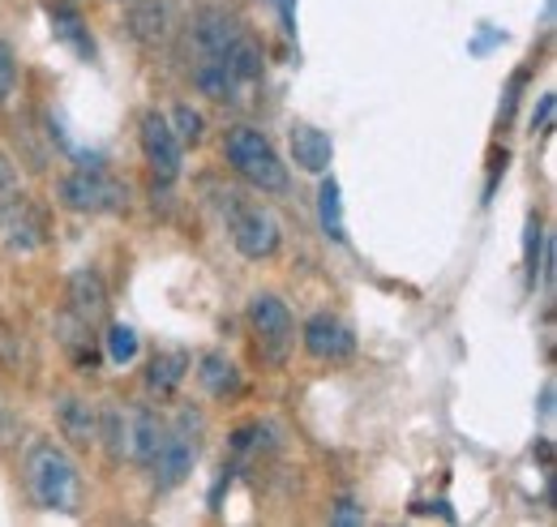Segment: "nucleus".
Instances as JSON below:
<instances>
[{"mask_svg":"<svg viewBox=\"0 0 557 527\" xmlns=\"http://www.w3.org/2000/svg\"><path fill=\"white\" fill-rule=\"evenodd\" d=\"M22 471H26V489H30V498H35L39 511H61V515L77 511L82 476H77V463H73V455L65 446H57L48 438H35L26 446Z\"/></svg>","mask_w":557,"mask_h":527,"instance_id":"nucleus-1","label":"nucleus"},{"mask_svg":"<svg viewBox=\"0 0 557 527\" xmlns=\"http://www.w3.org/2000/svg\"><path fill=\"white\" fill-rule=\"evenodd\" d=\"M223 159L258 194H283L287 189V163L278 159L271 137L253 130V125H232L223 133Z\"/></svg>","mask_w":557,"mask_h":527,"instance_id":"nucleus-2","label":"nucleus"},{"mask_svg":"<svg viewBox=\"0 0 557 527\" xmlns=\"http://www.w3.org/2000/svg\"><path fill=\"white\" fill-rule=\"evenodd\" d=\"M227 232L240 258L267 262L283 245V223L267 201H240V194H227Z\"/></svg>","mask_w":557,"mask_h":527,"instance_id":"nucleus-3","label":"nucleus"},{"mask_svg":"<svg viewBox=\"0 0 557 527\" xmlns=\"http://www.w3.org/2000/svg\"><path fill=\"white\" fill-rule=\"evenodd\" d=\"M57 201L73 215H116V210H125L129 189L99 163H82L57 181Z\"/></svg>","mask_w":557,"mask_h":527,"instance_id":"nucleus-4","label":"nucleus"},{"mask_svg":"<svg viewBox=\"0 0 557 527\" xmlns=\"http://www.w3.org/2000/svg\"><path fill=\"white\" fill-rule=\"evenodd\" d=\"M198 433H202V420H198L194 412H181L176 425H168V438H163L159 455L146 467V471L154 476V489H159V493H172L176 485L189 480V471H194V463H198Z\"/></svg>","mask_w":557,"mask_h":527,"instance_id":"nucleus-5","label":"nucleus"},{"mask_svg":"<svg viewBox=\"0 0 557 527\" xmlns=\"http://www.w3.org/2000/svg\"><path fill=\"white\" fill-rule=\"evenodd\" d=\"M245 314H249V330L258 339L262 360L283 365L287 352H292V343H296V322H292L287 305L278 301L275 292H258V296H249V309Z\"/></svg>","mask_w":557,"mask_h":527,"instance_id":"nucleus-6","label":"nucleus"},{"mask_svg":"<svg viewBox=\"0 0 557 527\" xmlns=\"http://www.w3.org/2000/svg\"><path fill=\"white\" fill-rule=\"evenodd\" d=\"M138 142H141V155H146L150 176H154L159 185H172V181L181 176V168H185V146H181V137H176V130H172V121H168L159 108L141 112Z\"/></svg>","mask_w":557,"mask_h":527,"instance_id":"nucleus-7","label":"nucleus"},{"mask_svg":"<svg viewBox=\"0 0 557 527\" xmlns=\"http://www.w3.org/2000/svg\"><path fill=\"white\" fill-rule=\"evenodd\" d=\"M300 343H305V352H309L313 360H331V365H335V360H348L351 352H356V334H351V327L339 318V314H331V309L305 318Z\"/></svg>","mask_w":557,"mask_h":527,"instance_id":"nucleus-8","label":"nucleus"},{"mask_svg":"<svg viewBox=\"0 0 557 527\" xmlns=\"http://www.w3.org/2000/svg\"><path fill=\"white\" fill-rule=\"evenodd\" d=\"M44 236H48L44 210L26 198V194L13 201L9 210H0V241H4L9 254H35L44 245Z\"/></svg>","mask_w":557,"mask_h":527,"instance_id":"nucleus-9","label":"nucleus"},{"mask_svg":"<svg viewBox=\"0 0 557 527\" xmlns=\"http://www.w3.org/2000/svg\"><path fill=\"white\" fill-rule=\"evenodd\" d=\"M189 35H194V48H198V57H214V61H223L227 52H232V44L245 35V26L227 13V9H219V4H207V9H198L194 13V22H189Z\"/></svg>","mask_w":557,"mask_h":527,"instance_id":"nucleus-10","label":"nucleus"},{"mask_svg":"<svg viewBox=\"0 0 557 527\" xmlns=\"http://www.w3.org/2000/svg\"><path fill=\"white\" fill-rule=\"evenodd\" d=\"M108 305H112V296H108L103 274H99L95 266L73 270L70 283H65V309H70L73 318H82V322L99 327V322L108 318Z\"/></svg>","mask_w":557,"mask_h":527,"instance_id":"nucleus-11","label":"nucleus"},{"mask_svg":"<svg viewBox=\"0 0 557 527\" xmlns=\"http://www.w3.org/2000/svg\"><path fill=\"white\" fill-rule=\"evenodd\" d=\"M125 30L146 52L168 48V39H172V9H168V0H129Z\"/></svg>","mask_w":557,"mask_h":527,"instance_id":"nucleus-12","label":"nucleus"},{"mask_svg":"<svg viewBox=\"0 0 557 527\" xmlns=\"http://www.w3.org/2000/svg\"><path fill=\"white\" fill-rule=\"evenodd\" d=\"M57 429L73 451H90L99 442V403L82 395H61L57 399Z\"/></svg>","mask_w":557,"mask_h":527,"instance_id":"nucleus-13","label":"nucleus"},{"mask_svg":"<svg viewBox=\"0 0 557 527\" xmlns=\"http://www.w3.org/2000/svg\"><path fill=\"white\" fill-rule=\"evenodd\" d=\"M292 163L309 176H326L331 163H335V142L331 133L318 130V125H292Z\"/></svg>","mask_w":557,"mask_h":527,"instance_id":"nucleus-14","label":"nucleus"},{"mask_svg":"<svg viewBox=\"0 0 557 527\" xmlns=\"http://www.w3.org/2000/svg\"><path fill=\"white\" fill-rule=\"evenodd\" d=\"M44 13H48V22H52V35L73 48L82 61H95V39H90V26H86V17H82V9L73 4V0H44Z\"/></svg>","mask_w":557,"mask_h":527,"instance_id":"nucleus-15","label":"nucleus"},{"mask_svg":"<svg viewBox=\"0 0 557 527\" xmlns=\"http://www.w3.org/2000/svg\"><path fill=\"white\" fill-rule=\"evenodd\" d=\"M198 382L219 403H232V399L245 391V373H240V365L227 352H202L198 356Z\"/></svg>","mask_w":557,"mask_h":527,"instance_id":"nucleus-16","label":"nucleus"},{"mask_svg":"<svg viewBox=\"0 0 557 527\" xmlns=\"http://www.w3.org/2000/svg\"><path fill=\"white\" fill-rule=\"evenodd\" d=\"M189 365H194V356H189L185 347H159V352L146 360V391L159 399L176 395L181 382L189 378Z\"/></svg>","mask_w":557,"mask_h":527,"instance_id":"nucleus-17","label":"nucleus"},{"mask_svg":"<svg viewBox=\"0 0 557 527\" xmlns=\"http://www.w3.org/2000/svg\"><path fill=\"white\" fill-rule=\"evenodd\" d=\"M163 438H168V420L154 407H146V403L129 407V459L150 467L159 446H163Z\"/></svg>","mask_w":557,"mask_h":527,"instance_id":"nucleus-18","label":"nucleus"},{"mask_svg":"<svg viewBox=\"0 0 557 527\" xmlns=\"http://www.w3.org/2000/svg\"><path fill=\"white\" fill-rule=\"evenodd\" d=\"M95 446H103V455L112 463L129 455V407H121L116 399L99 403V442Z\"/></svg>","mask_w":557,"mask_h":527,"instance_id":"nucleus-19","label":"nucleus"},{"mask_svg":"<svg viewBox=\"0 0 557 527\" xmlns=\"http://www.w3.org/2000/svg\"><path fill=\"white\" fill-rule=\"evenodd\" d=\"M194 86L214 99V103H232L236 95H240V82L227 73L223 61H214V57H198V65H194Z\"/></svg>","mask_w":557,"mask_h":527,"instance_id":"nucleus-20","label":"nucleus"},{"mask_svg":"<svg viewBox=\"0 0 557 527\" xmlns=\"http://www.w3.org/2000/svg\"><path fill=\"white\" fill-rule=\"evenodd\" d=\"M318 223H322V236H326V241H335V245H344V241H348L344 198H339L335 176H326V181H322V189H318Z\"/></svg>","mask_w":557,"mask_h":527,"instance_id":"nucleus-21","label":"nucleus"},{"mask_svg":"<svg viewBox=\"0 0 557 527\" xmlns=\"http://www.w3.org/2000/svg\"><path fill=\"white\" fill-rule=\"evenodd\" d=\"M99 339H103V356H108L112 365H134V360H138L141 343H138V330L134 327L112 322L108 334H99Z\"/></svg>","mask_w":557,"mask_h":527,"instance_id":"nucleus-22","label":"nucleus"},{"mask_svg":"<svg viewBox=\"0 0 557 527\" xmlns=\"http://www.w3.org/2000/svg\"><path fill=\"white\" fill-rule=\"evenodd\" d=\"M545 241H549V232H545V223L532 215V219H528V236H523V270H528V287H536V279H541Z\"/></svg>","mask_w":557,"mask_h":527,"instance_id":"nucleus-23","label":"nucleus"},{"mask_svg":"<svg viewBox=\"0 0 557 527\" xmlns=\"http://www.w3.org/2000/svg\"><path fill=\"white\" fill-rule=\"evenodd\" d=\"M168 121H172V130H176V137H181V146H198V142L207 137V117L194 112L189 103H176Z\"/></svg>","mask_w":557,"mask_h":527,"instance_id":"nucleus-24","label":"nucleus"},{"mask_svg":"<svg viewBox=\"0 0 557 527\" xmlns=\"http://www.w3.org/2000/svg\"><path fill=\"white\" fill-rule=\"evenodd\" d=\"M22 198V176H17V163L0 150V210H9L13 201Z\"/></svg>","mask_w":557,"mask_h":527,"instance_id":"nucleus-25","label":"nucleus"},{"mask_svg":"<svg viewBox=\"0 0 557 527\" xmlns=\"http://www.w3.org/2000/svg\"><path fill=\"white\" fill-rule=\"evenodd\" d=\"M13 95H17V57H13V48L0 39V108H4Z\"/></svg>","mask_w":557,"mask_h":527,"instance_id":"nucleus-26","label":"nucleus"},{"mask_svg":"<svg viewBox=\"0 0 557 527\" xmlns=\"http://www.w3.org/2000/svg\"><path fill=\"white\" fill-rule=\"evenodd\" d=\"M523 82H528V69H519L510 82H506V99H502V108H497V121L506 125L510 117H515V108H519V90H523Z\"/></svg>","mask_w":557,"mask_h":527,"instance_id":"nucleus-27","label":"nucleus"},{"mask_svg":"<svg viewBox=\"0 0 557 527\" xmlns=\"http://www.w3.org/2000/svg\"><path fill=\"white\" fill-rule=\"evenodd\" d=\"M554 108H557L554 95H541V108H536V117H532V133H549V130H554Z\"/></svg>","mask_w":557,"mask_h":527,"instance_id":"nucleus-28","label":"nucleus"},{"mask_svg":"<svg viewBox=\"0 0 557 527\" xmlns=\"http://www.w3.org/2000/svg\"><path fill=\"white\" fill-rule=\"evenodd\" d=\"M331 524H364V511H356V502H339L335 511H331Z\"/></svg>","mask_w":557,"mask_h":527,"instance_id":"nucleus-29","label":"nucleus"},{"mask_svg":"<svg viewBox=\"0 0 557 527\" xmlns=\"http://www.w3.org/2000/svg\"><path fill=\"white\" fill-rule=\"evenodd\" d=\"M541 412H545V416H554V382H549V387H545V395H541Z\"/></svg>","mask_w":557,"mask_h":527,"instance_id":"nucleus-30","label":"nucleus"}]
</instances>
